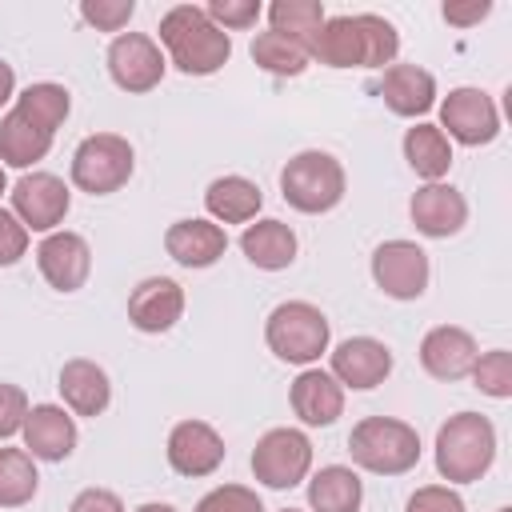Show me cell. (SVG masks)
Here are the masks:
<instances>
[{
    "instance_id": "6da1fadb",
    "label": "cell",
    "mask_w": 512,
    "mask_h": 512,
    "mask_svg": "<svg viewBox=\"0 0 512 512\" xmlns=\"http://www.w3.org/2000/svg\"><path fill=\"white\" fill-rule=\"evenodd\" d=\"M312 60L328 64V68H388L396 64L400 52V32L392 20L376 16V12H344V16H328L320 24V32L308 44Z\"/></svg>"
},
{
    "instance_id": "7a4b0ae2",
    "label": "cell",
    "mask_w": 512,
    "mask_h": 512,
    "mask_svg": "<svg viewBox=\"0 0 512 512\" xmlns=\"http://www.w3.org/2000/svg\"><path fill=\"white\" fill-rule=\"evenodd\" d=\"M160 44L184 76H212L232 56V36L208 20L200 4H176L160 16Z\"/></svg>"
},
{
    "instance_id": "3957f363",
    "label": "cell",
    "mask_w": 512,
    "mask_h": 512,
    "mask_svg": "<svg viewBox=\"0 0 512 512\" xmlns=\"http://www.w3.org/2000/svg\"><path fill=\"white\" fill-rule=\"evenodd\" d=\"M496 464V428L480 412H456L436 432V472L448 484H476Z\"/></svg>"
},
{
    "instance_id": "277c9868",
    "label": "cell",
    "mask_w": 512,
    "mask_h": 512,
    "mask_svg": "<svg viewBox=\"0 0 512 512\" xmlns=\"http://www.w3.org/2000/svg\"><path fill=\"white\" fill-rule=\"evenodd\" d=\"M348 452L372 476H404L420 464V432L396 416H364L348 432Z\"/></svg>"
},
{
    "instance_id": "5b68a950",
    "label": "cell",
    "mask_w": 512,
    "mask_h": 512,
    "mask_svg": "<svg viewBox=\"0 0 512 512\" xmlns=\"http://www.w3.org/2000/svg\"><path fill=\"white\" fill-rule=\"evenodd\" d=\"M344 188V164L320 148H304L280 168V196L304 216L332 212L344 200Z\"/></svg>"
},
{
    "instance_id": "8992f818",
    "label": "cell",
    "mask_w": 512,
    "mask_h": 512,
    "mask_svg": "<svg viewBox=\"0 0 512 512\" xmlns=\"http://www.w3.org/2000/svg\"><path fill=\"white\" fill-rule=\"evenodd\" d=\"M264 340L272 348L276 360L284 364H316L324 352H328V340H332V328H328V316L308 304V300H284L268 312L264 320Z\"/></svg>"
},
{
    "instance_id": "52a82bcc",
    "label": "cell",
    "mask_w": 512,
    "mask_h": 512,
    "mask_svg": "<svg viewBox=\"0 0 512 512\" xmlns=\"http://www.w3.org/2000/svg\"><path fill=\"white\" fill-rule=\"evenodd\" d=\"M136 152L116 132H92L72 152V184L88 196H112L132 180Z\"/></svg>"
},
{
    "instance_id": "ba28073f",
    "label": "cell",
    "mask_w": 512,
    "mask_h": 512,
    "mask_svg": "<svg viewBox=\"0 0 512 512\" xmlns=\"http://www.w3.org/2000/svg\"><path fill=\"white\" fill-rule=\"evenodd\" d=\"M312 468V440L300 428H268L252 448V476L264 488H296L308 480Z\"/></svg>"
},
{
    "instance_id": "9c48e42d",
    "label": "cell",
    "mask_w": 512,
    "mask_h": 512,
    "mask_svg": "<svg viewBox=\"0 0 512 512\" xmlns=\"http://www.w3.org/2000/svg\"><path fill=\"white\" fill-rule=\"evenodd\" d=\"M444 136H452L456 144L464 148H480V144H492L500 136V112H496V100L484 92V88H452L444 100H440V124H436Z\"/></svg>"
},
{
    "instance_id": "30bf717a",
    "label": "cell",
    "mask_w": 512,
    "mask_h": 512,
    "mask_svg": "<svg viewBox=\"0 0 512 512\" xmlns=\"http://www.w3.org/2000/svg\"><path fill=\"white\" fill-rule=\"evenodd\" d=\"M428 252L416 240H384L372 252V280L392 300H420L428 292Z\"/></svg>"
},
{
    "instance_id": "8fae6325",
    "label": "cell",
    "mask_w": 512,
    "mask_h": 512,
    "mask_svg": "<svg viewBox=\"0 0 512 512\" xmlns=\"http://www.w3.org/2000/svg\"><path fill=\"white\" fill-rule=\"evenodd\" d=\"M164 68H168V60H164V52H160V44L152 36H144V32L112 36V44H108V76H112V84L120 92H132V96L152 92L164 80Z\"/></svg>"
},
{
    "instance_id": "7c38bea8",
    "label": "cell",
    "mask_w": 512,
    "mask_h": 512,
    "mask_svg": "<svg viewBox=\"0 0 512 512\" xmlns=\"http://www.w3.org/2000/svg\"><path fill=\"white\" fill-rule=\"evenodd\" d=\"M68 208L72 192L56 172H24L12 184V212L28 232H56Z\"/></svg>"
},
{
    "instance_id": "4fadbf2b",
    "label": "cell",
    "mask_w": 512,
    "mask_h": 512,
    "mask_svg": "<svg viewBox=\"0 0 512 512\" xmlns=\"http://www.w3.org/2000/svg\"><path fill=\"white\" fill-rule=\"evenodd\" d=\"M340 388H352V392H368L376 384L388 380L392 372V348L376 336H348L332 348V368Z\"/></svg>"
},
{
    "instance_id": "5bb4252c",
    "label": "cell",
    "mask_w": 512,
    "mask_h": 512,
    "mask_svg": "<svg viewBox=\"0 0 512 512\" xmlns=\"http://www.w3.org/2000/svg\"><path fill=\"white\" fill-rule=\"evenodd\" d=\"M36 268L56 292H80L92 272V248L80 232H48L36 248Z\"/></svg>"
},
{
    "instance_id": "9a60e30c",
    "label": "cell",
    "mask_w": 512,
    "mask_h": 512,
    "mask_svg": "<svg viewBox=\"0 0 512 512\" xmlns=\"http://www.w3.org/2000/svg\"><path fill=\"white\" fill-rule=\"evenodd\" d=\"M480 348H476V336L468 328H456V324H436L424 332L420 340V368L432 376V380H464L476 364Z\"/></svg>"
},
{
    "instance_id": "2e32d148",
    "label": "cell",
    "mask_w": 512,
    "mask_h": 512,
    "mask_svg": "<svg viewBox=\"0 0 512 512\" xmlns=\"http://www.w3.org/2000/svg\"><path fill=\"white\" fill-rule=\"evenodd\" d=\"M224 436L208 420H180L168 432V464L180 476H212L224 464Z\"/></svg>"
},
{
    "instance_id": "e0dca14e",
    "label": "cell",
    "mask_w": 512,
    "mask_h": 512,
    "mask_svg": "<svg viewBox=\"0 0 512 512\" xmlns=\"http://www.w3.org/2000/svg\"><path fill=\"white\" fill-rule=\"evenodd\" d=\"M408 216L416 224L420 236H432V240H448L464 228L468 220V200L460 196V188L436 180V184H424L412 192L408 200Z\"/></svg>"
},
{
    "instance_id": "ac0fdd59",
    "label": "cell",
    "mask_w": 512,
    "mask_h": 512,
    "mask_svg": "<svg viewBox=\"0 0 512 512\" xmlns=\"http://www.w3.org/2000/svg\"><path fill=\"white\" fill-rule=\"evenodd\" d=\"M180 316H184V288L172 276H148L128 296V320L148 336L176 328Z\"/></svg>"
},
{
    "instance_id": "d6986e66",
    "label": "cell",
    "mask_w": 512,
    "mask_h": 512,
    "mask_svg": "<svg viewBox=\"0 0 512 512\" xmlns=\"http://www.w3.org/2000/svg\"><path fill=\"white\" fill-rule=\"evenodd\" d=\"M20 432H24V448L32 452V460H52V464L68 460L80 440L72 412L60 404H32Z\"/></svg>"
},
{
    "instance_id": "ffe728a7",
    "label": "cell",
    "mask_w": 512,
    "mask_h": 512,
    "mask_svg": "<svg viewBox=\"0 0 512 512\" xmlns=\"http://www.w3.org/2000/svg\"><path fill=\"white\" fill-rule=\"evenodd\" d=\"M224 248H228V232L216 220H204V216L176 220L164 232V252L180 268H212L224 256Z\"/></svg>"
},
{
    "instance_id": "44dd1931",
    "label": "cell",
    "mask_w": 512,
    "mask_h": 512,
    "mask_svg": "<svg viewBox=\"0 0 512 512\" xmlns=\"http://www.w3.org/2000/svg\"><path fill=\"white\" fill-rule=\"evenodd\" d=\"M288 400H292V412L300 416V424H308V428H328L344 416V388L324 368H304L292 380Z\"/></svg>"
},
{
    "instance_id": "7402d4cb",
    "label": "cell",
    "mask_w": 512,
    "mask_h": 512,
    "mask_svg": "<svg viewBox=\"0 0 512 512\" xmlns=\"http://www.w3.org/2000/svg\"><path fill=\"white\" fill-rule=\"evenodd\" d=\"M56 388H60L64 408L72 416H100L112 404V380H108V372L96 360H84V356L64 360Z\"/></svg>"
},
{
    "instance_id": "603a6c76",
    "label": "cell",
    "mask_w": 512,
    "mask_h": 512,
    "mask_svg": "<svg viewBox=\"0 0 512 512\" xmlns=\"http://www.w3.org/2000/svg\"><path fill=\"white\" fill-rule=\"evenodd\" d=\"M380 96L388 104V112L412 120L424 116L436 104V76L420 64H388L380 76Z\"/></svg>"
},
{
    "instance_id": "cb8c5ba5",
    "label": "cell",
    "mask_w": 512,
    "mask_h": 512,
    "mask_svg": "<svg viewBox=\"0 0 512 512\" xmlns=\"http://www.w3.org/2000/svg\"><path fill=\"white\" fill-rule=\"evenodd\" d=\"M204 208L216 224H252L264 208V192L248 176H216L204 192Z\"/></svg>"
},
{
    "instance_id": "d4e9b609",
    "label": "cell",
    "mask_w": 512,
    "mask_h": 512,
    "mask_svg": "<svg viewBox=\"0 0 512 512\" xmlns=\"http://www.w3.org/2000/svg\"><path fill=\"white\" fill-rule=\"evenodd\" d=\"M240 252L248 256V264L264 268V272H280L296 260V232L284 220H272V216L256 220V224H244Z\"/></svg>"
},
{
    "instance_id": "484cf974",
    "label": "cell",
    "mask_w": 512,
    "mask_h": 512,
    "mask_svg": "<svg viewBox=\"0 0 512 512\" xmlns=\"http://www.w3.org/2000/svg\"><path fill=\"white\" fill-rule=\"evenodd\" d=\"M404 160L424 184H436L452 168V144L436 124H412L404 132Z\"/></svg>"
},
{
    "instance_id": "4316f807",
    "label": "cell",
    "mask_w": 512,
    "mask_h": 512,
    "mask_svg": "<svg viewBox=\"0 0 512 512\" xmlns=\"http://www.w3.org/2000/svg\"><path fill=\"white\" fill-rule=\"evenodd\" d=\"M52 152V132L36 128L28 116H20L16 108L0 116V164L12 168H32L36 160H44Z\"/></svg>"
},
{
    "instance_id": "83f0119b",
    "label": "cell",
    "mask_w": 512,
    "mask_h": 512,
    "mask_svg": "<svg viewBox=\"0 0 512 512\" xmlns=\"http://www.w3.org/2000/svg\"><path fill=\"white\" fill-rule=\"evenodd\" d=\"M360 500H364V484L344 464H324L308 480V508L312 512H360Z\"/></svg>"
},
{
    "instance_id": "f1b7e54d",
    "label": "cell",
    "mask_w": 512,
    "mask_h": 512,
    "mask_svg": "<svg viewBox=\"0 0 512 512\" xmlns=\"http://www.w3.org/2000/svg\"><path fill=\"white\" fill-rule=\"evenodd\" d=\"M16 112L28 116L36 128H44V132L56 136V128H60V124L68 120V112H72V96H68L64 84L40 80V84H28V88L16 96Z\"/></svg>"
},
{
    "instance_id": "f546056e",
    "label": "cell",
    "mask_w": 512,
    "mask_h": 512,
    "mask_svg": "<svg viewBox=\"0 0 512 512\" xmlns=\"http://www.w3.org/2000/svg\"><path fill=\"white\" fill-rule=\"evenodd\" d=\"M252 60H256L264 72H272V76H300V72L308 68L312 52H308V44H300V40H292V36L268 28V32H256V40H252Z\"/></svg>"
},
{
    "instance_id": "4dcf8cb0",
    "label": "cell",
    "mask_w": 512,
    "mask_h": 512,
    "mask_svg": "<svg viewBox=\"0 0 512 512\" xmlns=\"http://www.w3.org/2000/svg\"><path fill=\"white\" fill-rule=\"evenodd\" d=\"M40 488V472L28 448H0V508H24Z\"/></svg>"
},
{
    "instance_id": "1f68e13d",
    "label": "cell",
    "mask_w": 512,
    "mask_h": 512,
    "mask_svg": "<svg viewBox=\"0 0 512 512\" xmlns=\"http://www.w3.org/2000/svg\"><path fill=\"white\" fill-rule=\"evenodd\" d=\"M324 20L328 16H324L320 0H276V4H268L272 32H284V36H292L300 44H312V36L320 32Z\"/></svg>"
},
{
    "instance_id": "d6a6232c",
    "label": "cell",
    "mask_w": 512,
    "mask_h": 512,
    "mask_svg": "<svg viewBox=\"0 0 512 512\" xmlns=\"http://www.w3.org/2000/svg\"><path fill=\"white\" fill-rule=\"evenodd\" d=\"M468 376H472V384H476L484 396H492V400H508V396H512V352H508V348L480 352Z\"/></svg>"
},
{
    "instance_id": "836d02e7",
    "label": "cell",
    "mask_w": 512,
    "mask_h": 512,
    "mask_svg": "<svg viewBox=\"0 0 512 512\" xmlns=\"http://www.w3.org/2000/svg\"><path fill=\"white\" fill-rule=\"evenodd\" d=\"M192 512H264L260 496L244 484H220L208 496H200V504Z\"/></svg>"
},
{
    "instance_id": "e575fe53",
    "label": "cell",
    "mask_w": 512,
    "mask_h": 512,
    "mask_svg": "<svg viewBox=\"0 0 512 512\" xmlns=\"http://www.w3.org/2000/svg\"><path fill=\"white\" fill-rule=\"evenodd\" d=\"M132 12H136V4L132 0H84L80 4V16H84V24H92L96 32H124V24L132 20Z\"/></svg>"
},
{
    "instance_id": "d590c367",
    "label": "cell",
    "mask_w": 512,
    "mask_h": 512,
    "mask_svg": "<svg viewBox=\"0 0 512 512\" xmlns=\"http://www.w3.org/2000/svg\"><path fill=\"white\" fill-rule=\"evenodd\" d=\"M208 20L224 32H244L260 20V0H208Z\"/></svg>"
},
{
    "instance_id": "8d00e7d4",
    "label": "cell",
    "mask_w": 512,
    "mask_h": 512,
    "mask_svg": "<svg viewBox=\"0 0 512 512\" xmlns=\"http://www.w3.org/2000/svg\"><path fill=\"white\" fill-rule=\"evenodd\" d=\"M404 512H468V508H464V496L452 484H424L408 496Z\"/></svg>"
},
{
    "instance_id": "74e56055",
    "label": "cell",
    "mask_w": 512,
    "mask_h": 512,
    "mask_svg": "<svg viewBox=\"0 0 512 512\" xmlns=\"http://www.w3.org/2000/svg\"><path fill=\"white\" fill-rule=\"evenodd\" d=\"M28 420V392L20 384H0V440L16 436Z\"/></svg>"
},
{
    "instance_id": "f35d334b",
    "label": "cell",
    "mask_w": 512,
    "mask_h": 512,
    "mask_svg": "<svg viewBox=\"0 0 512 512\" xmlns=\"http://www.w3.org/2000/svg\"><path fill=\"white\" fill-rule=\"evenodd\" d=\"M28 252V228L16 220L12 208H0V268H12Z\"/></svg>"
},
{
    "instance_id": "ab89813d",
    "label": "cell",
    "mask_w": 512,
    "mask_h": 512,
    "mask_svg": "<svg viewBox=\"0 0 512 512\" xmlns=\"http://www.w3.org/2000/svg\"><path fill=\"white\" fill-rule=\"evenodd\" d=\"M68 512H124V500L108 488H84V492H76Z\"/></svg>"
},
{
    "instance_id": "60d3db41",
    "label": "cell",
    "mask_w": 512,
    "mask_h": 512,
    "mask_svg": "<svg viewBox=\"0 0 512 512\" xmlns=\"http://www.w3.org/2000/svg\"><path fill=\"white\" fill-rule=\"evenodd\" d=\"M492 12V4L488 0H468V4H444V20L448 24H456V28H472V24H480L484 16Z\"/></svg>"
},
{
    "instance_id": "b9f144b4",
    "label": "cell",
    "mask_w": 512,
    "mask_h": 512,
    "mask_svg": "<svg viewBox=\"0 0 512 512\" xmlns=\"http://www.w3.org/2000/svg\"><path fill=\"white\" fill-rule=\"evenodd\" d=\"M12 96H16V72H12L8 60H0V108H4Z\"/></svg>"
},
{
    "instance_id": "7bdbcfd3",
    "label": "cell",
    "mask_w": 512,
    "mask_h": 512,
    "mask_svg": "<svg viewBox=\"0 0 512 512\" xmlns=\"http://www.w3.org/2000/svg\"><path fill=\"white\" fill-rule=\"evenodd\" d=\"M136 512H176L172 504H160V500H148V504H140Z\"/></svg>"
},
{
    "instance_id": "ee69618b",
    "label": "cell",
    "mask_w": 512,
    "mask_h": 512,
    "mask_svg": "<svg viewBox=\"0 0 512 512\" xmlns=\"http://www.w3.org/2000/svg\"><path fill=\"white\" fill-rule=\"evenodd\" d=\"M8 192V176H4V164H0V196Z\"/></svg>"
},
{
    "instance_id": "f6af8a7d",
    "label": "cell",
    "mask_w": 512,
    "mask_h": 512,
    "mask_svg": "<svg viewBox=\"0 0 512 512\" xmlns=\"http://www.w3.org/2000/svg\"><path fill=\"white\" fill-rule=\"evenodd\" d=\"M280 512H300V508H280Z\"/></svg>"
},
{
    "instance_id": "bcb514c9",
    "label": "cell",
    "mask_w": 512,
    "mask_h": 512,
    "mask_svg": "<svg viewBox=\"0 0 512 512\" xmlns=\"http://www.w3.org/2000/svg\"><path fill=\"white\" fill-rule=\"evenodd\" d=\"M496 512H512V508H496Z\"/></svg>"
}]
</instances>
